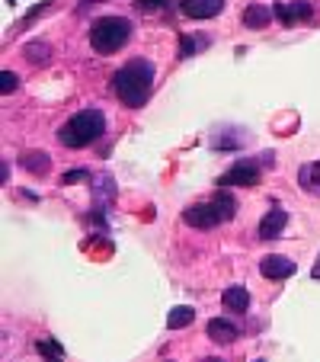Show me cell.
Wrapping results in <instances>:
<instances>
[{
	"mask_svg": "<svg viewBox=\"0 0 320 362\" xmlns=\"http://www.w3.org/2000/svg\"><path fill=\"white\" fill-rule=\"evenodd\" d=\"M285 225H288V212H285V209H269V212L263 215V221H259V238H263V240L282 238Z\"/></svg>",
	"mask_w": 320,
	"mask_h": 362,
	"instance_id": "cell-9",
	"label": "cell"
},
{
	"mask_svg": "<svg viewBox=\"0 0 320 362\" xmlns=\"http://www.w3.org/2000/svg\"><path fill=\"white\" fill-rule=\"evenodd\" d=\"M311 276H314V279H320V263H317V267L311 269Z\"/></svg>",
	"mask_w": 320,
	"mask_h": 362,
	"instance_id": "cell-24",
	"label": "cell"
},
{
	"mask_svg": "<svg viewBox=\"0 0 320 362\" xmlns=\"http://www.w3.org/2000/svg\"><path fill=\"white\" fill-rule=\"evenodd\" d=\"M35 349H39L42 356H48V362H61V356H64V349L58 346L55 340H39L35 343Z\"/></svg>",
	"mask_w": 320,
	"mask_h": 362,
	"instance_id": "cell-18",
	"label": "cell"
},
{
	"mask_svg": "<svg viewBox=\"0 0 320 362\" xmlns=\"http://www.w3.org/2000/svg\"><path fill=\"white\" fill-rule=\"evenodd\" d=\"M179 10L189 20H211L225 10V0H179Z\"/></svg>",
	"mask_w": 320,
	"mask_h": 362,
	"instance_id": "cell-8",
	"label": "cell"
},
{
	"mask_svg": "<svg viewBox=\"0 0 320 362\" xmlns=\"http://www.w3.org/2000/svg\"><path fill=\"white\" fill-rule=\"evenodd\" d=\"M221 305H225L227 311H234V315H244L247 308H250V292H247L244 286H227L225 292H221Z\"/></svg>",
	"mask_w": 320,
	"mask_h": 362,
	"instance_id": "cell-11",
	"label": "cell"
},
{
	"mask_svg": "<svg viewBox=\"0 0 320 362\" xmlns=\"http://www.w3.org/2000/svg\"><path fill=\"white\" fill-rule=\"evenodd\" d=\"M205 334H208L211 343H234L240 337V327L234 321H227V317H211L205 324Z\"/></svg>",
	"mask_w": 320,
	"mask_h": 362,
	"instance_id": "cell-10",
	"label": "cell"
},
{
	"mask_svg": "<svg viewBox=\"0 0 320 362\" xmlns=\"http://www.w3.org/2000/svg\"><path fill=\"white\" fill-rule=\"evenodd\" d=\"M23 55H26L29 64H48V58H52V45H48V42H29V45L23 48Z\"/></svg>",
	"mask_w": 320,
	"mask_h": 362,
	"instance_id": "cell-15",
	"label": "cell"
},
{
	"mask_svg": "<svg viewBox=\"0 0 320 362\" xmlns=\"http://www.w3.org/2000/svg\"><path fill=\"white\" fill-rule=\"evenodd\" d=\"M301 186H304L307 192H317L320 189V160H314V164H304L298 173Z\"/></svg>",
	"mask_w": 320,
	"mask_h": 362,
	"instance_id": "cell-16",
	"label": "cell"
},
{
	"mask_svg": "<svg viewBox=\"0 0 320 362\" xmlns=\"http://www.w3.org/2000/svg\"><path fill=\"white\" fill-rule=\"evenodd\" d=\"M16 87H20V77H16L13 71H4V74H0V93L7 96V93H13Z\"/></svg>",
	"mask_w": 320,
	"mask_h": 362,
	"instance_id": "cell-19",
	"label": "cell"
},
{
	"mask_svg": "<svg viewBox=\"0 0 320 362\" xmlns=\"http://www.w3.org/2000/svg\"><path fill=\"white\" fill-rule=\"evenodd\" d=\"M131 39V23L125 16H100L90 26V45L100 55H112L119 48H125V42Z\"/></svg>",
	"mask_w": 320,
	"mask_h": 362,
	"instance_id": "cell-3",
	"label": "cell"
},
{
	"mask_svg": "<svg viewBox=\"0 0 320 362\" xmlns=\"http://www.w3.org/2000/svg\"><path fill=\"white\" fill-rule=\"evenodd\" d=\"M259 276H266V279H288V276H295V260H288L282 253H269V257L259 260Z\"/></svg>",
	"mask_w": 320,
	"mask_h": 362,
	"instance_id": "cell-7",
	"label": "cell"
},
{
	"mask_svg": "<svg viewBox=\"0 0 320 362\" xmlns=\"http://www.w3.org/2000/svg\"><path fill=\"white\" fill-rule=\"evenodd\" d=\"M183 221L189 228H202V231H208V228L225 225V215L218 212V205L215 202H196V205H189V209H183Z\"/></svg>",
	"mask_w": 320,
	"mask_h": 362,
	"instance_id": "cell-5",
	"label": "cell"
},
{
	"mask_svg": "<svg viewBox=\"0 0 320 362\" xmlns=\"http://www.w3.org/2000/svg\"><path fill=\"white\" fill-rule=\"evenodd\" d=\"M253 362H263V359H253Z\"/></svg>",
	"mask_w": 320,
	"mask_h": 362,
	"instance_id": "cell-25",
	"label": "cell"
},
{
	"mask_svg": "<svg viewBox=\"0 0 320 362\" xmlns=\"http://www.w3.org/2000/svg\"><path fill=\"white\" fill-rule=\"evenodd\" d=\"M202 362H225V359H218V356H205Z\"/></svg>",
	"mask_w": 320,
	"mask_h": 362,
	"instance_id": "cell-23",
	"label": "cell"
},
{
	"mask_svg": "<svg viewBox=\"0 0 320 362\" xmlns=\"http://www.w3.org/2000/svg\"><path fill=\"white\" fill-rule=\"evenodd\" d=\"M211 202L218 205V212L225 215V221H231L234 215H237V199H234L227 189H218V192H215V199H211Z\"/></svg>",
	"mask_w": 320,
	"mask_h": 362,
	"instance_id": "cell-17",
	"label": "cell"
},
{
	"mask_svg": "<svg viewBox=\"0 0 320 362\" xmlns=\"http://www.w3.org/2000/svg\"><path fill=\"white\" fill-rule=\"evenodd\" d=\"M273 10L266 7V4H250V7L244 10V26L247 29H263L269 26V20H273Z\"/></svg>",
	"mask_w": 320,
	"mask_h": 362,
	"instance_id": "cell-13",
	"label": "cell"
},
{
	"mask_svg": "<svg viewBox=\"0 0 320 362\" xmlns=\"http://www.w3.org/2000/svg\"><path fill=\"white\" fill-rule=\"evenodd\" d=\"M273 13H275V20H279L282 26H292V23L311 20V16H314V4H311V0H292V4H275Z\"/></svg>",
	"mask_w": 320,
	"mask_h": 362,
	"instance_id": "cell-6",
	"label": "cell"
},
{
	"mask_svg": "<svg viewBox=\"0 0 320 362\" xmlns=\"http://www.w3.org/2000/svg\"><path fill=\"white\" fill-rule=\"evenodd\" d=\"M259 177H263V160L240 158V160H234L231 170H225L218 177V189H231V186H256Z\"/></svg>",
	"mask_w": 320,
	"mask_h": 362,
	"instance_id": "cell-4",
	"label": "cell"
},
{
	"mask_svg": "<svg viewBox=\"0 0 320 362\" xmlns=\"http://www.w3.org/2000/svg\"><path fill=\"white\" fill-rule=\"evenodd\" d=\"M106 132V116L100 110H81L58 129V141L64 148H87V144L100 141Z\"/></svg>",
	"mask_w": 320,
	"mask_h": 362,
	"instance_id": "cell-2",
	"label": "cell"
},
{
	"mask_svg": "<svg viewBox=\"0 0 320 362\" xmlns=\"http://www.w3.org/2000/svg\"><path fill=\"white\" fill-rule=\"evenodd\" d=\"M167 0H135V7L141 10V13H154V10H160Z\"/></svg>",
	"mask_w": 320,
	"mask_h": 362,
	"instance_id": "cell-21",
	"label": "cell"
},
{
	"mask_svg": "<svg viewBox=\"0 0 320 362\" xmlns=\"http://www.w3.org/2000/svg\"><path fill=\"white\" fill-rule=\"evenodd\" d=\"M20 164H23V170H29L32 177H45L48 167H52V158H48L45 151H26L20 158Z\"/></svg>",
	"mask_w": 320,
	"mask_h": 362,
	"instance_id": "cell-12",
	"label": "cell"
},
{
	"mask_svg": "<svg viewBox=\"0 0 320 362\" xmlns=\"http://www.w3.org/2000/svg\"><path fill=\"white\" fill-rule=\"evenodd\" d=\"M198 45H205V39H189V35H183V39H179V58H189V55H196V48Z\"/></svg>",
	"mask_w": 320,
	"mask_h": 362,
	"instance_id": "cell-20",
	"label": "cell"
},
{
	"mask_svg": "<svg viewBox=\"0 0 320 362\" xmlns=\"http://www.w3.org/2000/svg\"><path fill=\"white\" fill-rule=\"evenodd\" d=\"M112 90L122 100V106H131V110L144 106L150 90H154V64L144 58H131L129 64H122L112 74Z\"/></svg>",
	"mask_w": 320,
	"mask_h": 362,
	"instance_id": "cell-1",
	"label": "cell"
},
{
	"mask_svg": "<svg viewBox=\"0 0 320 362\" xmlns=\"http://www.w3.org/2000/svg\"><path fill=\"white\" fill-rule=\"evenodd\" d=\"M196 321V311H192L189 305H177L167 315V330H183V327H189V324Z\"/></svg>",
	"mask_w": 320,
	"mask_h": 362,
	"instance_id": "cell-14",
	"label": "cell"
},
{
	"mask_svg": "<svg viewBox=\"0 0 320 362\" xmlns=\"http://www.w3.org/2000/svg\"><path fill=\"white\" fill-rule=\"evenodd\" d=\"M81 180H90V170H68V173L61 177V183L71 186V183H81Z\"/></svg>",
	"mask_w": 320,
	"mask_h": 362,
	"instance_id": "cell-22",
	"label": "cell"
}]
</instances>
